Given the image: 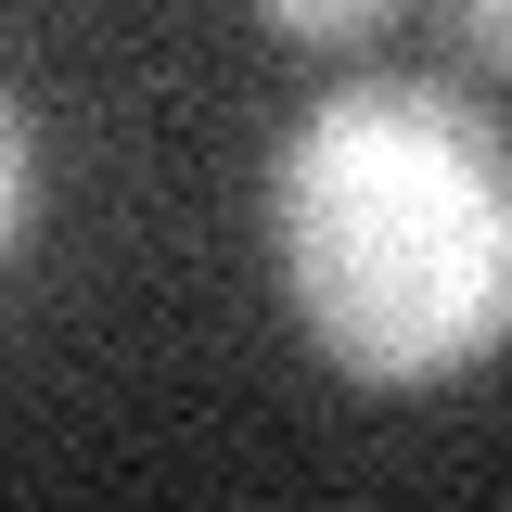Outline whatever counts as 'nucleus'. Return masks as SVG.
Segmentation results:
<instances>
[{
	"label": "nucleus",
	"mask_w": 512,
	"mask_h": 512,
	"mask_svg": "<svg viewBox=\"0 0 512 512\" xmlns=\"http://www.w3.org/2000/svg\"><path fill=\"white\" fill-rule=\"evenodd\" d=\"M256 13H269L282 39H308V52H359V39H372L397 0H256Z\"/></svg>",
	"instance_id": "obj_3"
},
{
	"label": "nucleus",
	"mask_w": 512,
	"mask_h": 512,
	"mask_svg": "<svg viewBox=\"0 0 512 512\" xmlns=\"http://www.w3.org/2000/svg\"><path fill=\"white\" fill-rule=\"evenodd\" d=\"M282 308L346 384H448L512 346V141L436 77H346L269 154Z\"/></svg>",
	"instance_id": "obj_1"
},
{
	"label": "nucleus",
	"mask_w": 512,
	"mask_h": 512,
	"mask_svg": "<svg viewBox=\"0 0 512 512\" xmlns=\"http://www.w3.org/2000/svg\"><path fill=\"white\" fill-rule=\"evenodd\" d=\"M0 244L13 256L39 244V116H26V103L0 116Z\"/></svg>",
	"instance_id": "obj_2"
},
{
	"label": "nucleus",
	"mask_w": 512,
	"mask_h": 512,
	"mask_svg": "<svg viewBox=\"0 0 512 512\" xmlns=\"http://www.w3.org/2000/svg\"><path fill=\"white\" fill-rule=\"evenodd\" d=\"M448 39H461V64H487V77H512V0H436Z\"/></svg>",
	"instance_id": "obj_4"
}]
</instances>
